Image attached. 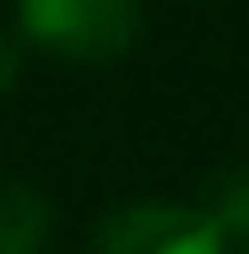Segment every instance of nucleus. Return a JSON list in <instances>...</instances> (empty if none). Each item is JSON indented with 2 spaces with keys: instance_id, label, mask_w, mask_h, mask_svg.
Instances as JSON below:
<instances>
[{
  "instance_id": "f257e3e1",
  "label": "nucleus",
  "mask_w": 249,
  "mask_h": 254,
  "mask_svg": "<svg viewBox=\"0 0 249 254\" xmlns=\"http://www.w3.org/2000/svg\"><path fill=\"white\" fill-rule=\"evenodd\" d=\"M22 33L76 65H114L141 38L136 0H22Z\"/></svg>"
},
{
  "instance_id": "f03ea898",
  "label": "nucleus",
  "mask_w": 249,
  "mask_h": 254,
  "mask_svg": "<svg viewBox=\"0 0 249 254\" xmlns=\"http://www.w3.org/2000/svg\"><path fill=\"white\" fill-rule=\"evenodd\" d=\"M222 233L200 216V205L141 200L114 211L92 238V254H222Z\"/></svg>"
},
{
  "instance_id": "7ed1b4c3",
  "label": "nucleus",
  "mask_w": 249,
  "mask_h": 254,
  "mask_svg": "<svg viewBox=\"0 0 249 254\" xmlns=\"http://www.w3.org/2000/svg\"><path fill=\"white\" fill-rule=\"evenodd\" d=\"M54 233V205L33 184H0V254H44Z\"/></svg>"
},
{
  "instance_id": "20e7f679",
  "label": "nucleus",
  "mask_w": 249,
  "mask_h": 254,
  "mask_svg": "<svg viewBox=\"0 0 249 254\" xmlns=\"http://www.w3.org/2000/svg\"><path fill=\"white\" fill-rule=\"evenodd\" d=\"M200 216L222 238H249V162H233V168H222V173L206 179Z\"/></svg>"
},
{
  "instance_id": "39448f33",
  "label": "nucleus",
  "mask_w": 249,
  "mask_h": 254,
  "mask_svg": "<svg viewBox=\"0 0 249 254\" xmlns=\"http://www.w3.org/2000/svg\"><path fill=\"white\" fill-rule=\"evenodd\" d=\"M16 76H22V49H16L11 38H0V92H11Z\"/></svg>"
},
{
  "instance_id": "423d86ee",
  "label": "nucleus",
  "mask_w": 249,
  "mask_h": 254,
  "mask_svg": "<svg viewBox=\"0 0 249 254\" xmlns=\"http://www.w3.org/2000/svg\"><path fill=\"white\" fill-rule=\"evenodd\" d=\"M244 254H249V244H244Z\"/></svg>"
}]
</instances>
